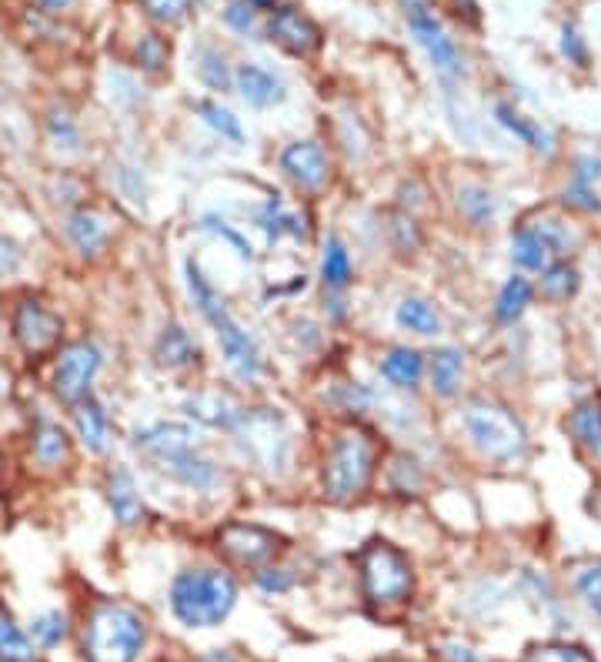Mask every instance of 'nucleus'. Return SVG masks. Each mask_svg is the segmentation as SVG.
I'll use <instances>...</instances> for the list:
<instances>
[{
  "mask_svg": "<svg viewBox=\"0 0 601 662\" xmlns=\"http://www.w3.org/2000/svg\"><path fill=\"white\" fill-rule=\"evenodd\" d=\"M385 445L368 426H345L337 429L327 455L321 462V488L324 499L334 506H355L371 492L378 468H381Z\"/></svg>",
  "mask_w": 601,
  "mask_h": 662,
  "instance_id": "obj_1",
  "label": "nucleus"
},
{
  "mask_svg": "<svg viewBox=\"0 0 601 662\" xmlns=\"http://www.w3.org/2000/svg\"><path fill=\"white\" fill-rule=\"evenodd\" d=\"M198 432L181 422H154L134 432V449L167 478L188 488H211L218 482V468L201 455Z\"/></svg>",
  "mask_w": 601,
  "mask_h": 662,
  "instance_id": "obj_2",
  "label": "nucleus"
},
{
  "mask_svg": "<svg viewBox=\"0 0 601 662\" xmlns=\"http://www.w3.org/2000/svg\"><path fill=\"white\" fill-rule=\"evenodd\" d=\"M188 291H191V298H194L201 318L214 328L218 345H221L224 362H227V368L234 372V378H241V382H247V385L257 382V375L265 372L261 352H257L254 339L234 321L227 301H224V298L218 295V288L201 275V268H198L194 258L188 262Z\"/></svg>",
  "mask_w": 601,
  "mask_h": 662,
  "instance_id": "obj_3",
  "label": "nucleus"
},
{
  "mask_svg": "<svg viewBox=\"0 0 601 662\" xmlns=\"http://www.w3.org/2000/svg\"><path fill=\"white\" fill-rule=\"evenodd\" d=\"M237 603V583L224 569H185L170 583V609L188 629L221 626Z\"/></svg>",
  "mask_w": 601,
  "mask_h": 662,
  "instance_id": "obj_4",
  "label": "nucleus"
},
{
  "mask_svg": "<svg viewBox=\"0 0 601 662\" xmlns=\"http://www.w3.org/2000/svg\"><path fill=\"white\" fill-rule=\"evenodd\" d=\"M147 642V622L124 603H98L84 619L80 649L88 662H137Z\"/></svg>",
  "mask_w": 601,
  "mask_h": 662,
  "instance_id": "obj_5",
  "label": "nucleus"
},
{
  "mask_svg": "<svg viewBox=\"0 0 601 662\" xmlns=\"http://www.w3.org/2000/svg\"><path fill=\"white\" fill-rule=\"evenodd\" d=\"M465 432L475 442V449L494 462V465H511L522 462L528 452V432L519 422L511 408L488 401V398H475L465 405Z\"/></svg>",
  "mask_w": 601,
  "mask_h": 662,
  "instance_id": "obj_6",
  "label": "nucleus"
},
{
  "mask_svg": "<svg viewBox=\"0 0 601 662\" xmlns=\"http://www.w3.org/2000/svg\"><path fill=\"white\" fill-rule=\"evenodd\" d=\"M361 593L375 609H398L414 596V569L411 559L388 539H371L358 552Z\"/></svg>",
  "mask_w": 601,
  "mask_h": 662,
  "instance_id": "obj_7",
  "label": "nucleus"
},
{
  "mask_svg": "<svg viewBox=\"0 0 601 662\" xmlns=\"http://www.w3.org/2000/svg\"><path fill=\"white\" fill-rule=\"evenodd\" d=\"M11 339L31 362L57 355L64 345V315L37 295H24L11 308Z\"/></svg>",
  "mask_w": 601,
  "mask_h": 662,
  "instance_id": "obj_8",
  "label": "nucleus"
},
{
  "mask_svg": "<svg viewBox=\"0 0 601 662\" xmlns=\"http://www.w3.org/2000/svg\"><path fill=\"white\" fill-rule=\"evenodd\" d=\"M575 234L565 221L545 214L538 221L519 224V231L511 234V258L519 262L525 272H545L555 262H568L575 252Z\"/></svg>",
  "mask_w": 601,
  "mask_h": 662,
  "instance_id": "obj_9",
  "label": "nucleus"
},
{
  "mask_svg": "<svg viewBox=\"0 0 601 662\" xmlns=\"http://www.w3.org/2000/svg\"><path fill=\"white\" fill-rule=\"evenodd\" d=\"M104 368V352L91 339H77L57 349L54 355V375L51 391L60 405L74 408L88 395H94V382Z\"/></svg>",
  "mask_w": 601,
  "mask_h": 662,
  "instance_id": "obj_10",
  "label": "nucleus"
},
{
  "mask_svg": "<svg viewBox=\"0 0 601 662\" xmlns=\"http://www.w3.org/2000/svg\"><path fill=\"white\" fill-rule=\"evenodd\" d=\"M404 18H408V27H411V37L418 41V47L427 54L432 67L442 74V77H465V57L458 51V44L442 31L435 11L427 0H404Z\"/></svg>",
  "mask_w": 601,
  "mask_h": 662,
  "instance_id": "obj_11",
  "label": "nucleus"
},
{
  "mask_svg": "<svg viewBox=\"0 0 601 662\" xmlns=\"http://www.w3.org/2000/svg\"><path fill=\"white\" fill-rule=\"evenodd\" d=\"M218 549L244 569H265L285 549V536L254 522H224L218 529Z\"/></svg>",
  "mask_w": 601,
  "mask_h": 662,
  "instance_id": "obj_12",
  "label": "nucleus"
},
{
  "mask_svg": "<svg viewBox=\"0 0 601 662\" xmlns=\"http://www.w3.org/2000/svg\"><path fill=\"white\" fill-rule=\"evenodd\" d=\"M281 172L298 191L318 195L331 181V157L318 141H294L281 151Z\"/></svg>",
  "mask_w": 601,
  "mask_h": 662,
  "instance_id": "obj_13",
  "label": "nucleus"
},
{
  "mask_svg": "<svg viewBox=\"0 0 601 662\" xmlns=\"http://www.w3.org/2000/svg\"><path fill=\"white\" fill-rule=\"evenodd\" d=\"M64 238L84 262H94V258L104 255V247L111 244V218L101 208L77 205L64 218Z\"/></svg>",
  "mask_w": 601,
  "mask_h": 662,
  "instance_id": "obj_14",
  "label": "nucleus"
},
{
  "mask_svg": "<svg viewBox=\"0 0 601 662\" xmlns=\"http://www.w3.org/2000/svg\"><path fill=\"white\" fill-rule=\"evenodd\" d=\"M565 429H568V439H571L578 459L594 475H601V395H591V398L578 401L568 411Z\"/></svg>",
  "mask_w": 601,
  "mask_h": 662,
  "instance_id": "obj_15",
  "label": "nucleus"
},
{
  "mask_svg": "<svg viewBox=\"0 0 601 662\" xmlns=\"http://www.w3.org/2000/svg\"><path fill=\"white\" fill-rule=\"evenodd\" d=\"M268 37H271L278 47H285L288 54H294V57H311V54H318L321 44H324L321 27H318L308 14H301L298 8H278V11L271 14Z\"/></svg>",
  "mask_w": 601,
  "mask_h": 662,
  "instance_id": "obj_16",
  "label": "nucleus"
},
{
  "mask_svg": "<svg viewBox=\"0 0 601 662\" xmlns=\"http://www.w3.org/2000/svg\"><path fill=\"white\" fill-rule=\"evenodd\" d=\"M74 462V439L70 432L54 422V419H41L31 432V465L41 475H57Z\"/></svg>",
  "mask_w": 601,
  "mask_h": 662,
  "instance_id": "obj_17",
  "label": "nucleus"
},
{
  "mask_svg": "<svg viewBox=\"0 0 601 662\" xmlns=\"http://www.w3.org/2000/svg\"><path fill=\"white\" fill-rule=\"evenodd\" d=\"M234 88L257 111H268V108H275V104H281L288 98L285 80L275 70L261 67V64H241L237 74H234Z\"/></svg>",
  "mask_w": 601,
  "mask_h": 662,
  "instance_id": "obj_18",
  "label": "nucleus"
},
{
  "mask_svg": "<svg viewBox=\"0 0 601 662\" xmlns=\"http://www.w3.org/2000/svg\"><path fill=\"white\" fill-rule=\"evenodd\" d=\"M70 422H74V432H77L80 445L88 449L91 455H104L111 449V416H108V408L101 405V398L88 395L84 401H77L70 408Z\"/></svg>",
  "mask_w": 601,
  "mask_h": 662,
  "instance_id": "obj_19",
  "label": "nucleus"
},
{
  "mask_svg": "<svg viewBox=\"0 0 601 662\" xmlns=\"http://www.w3.org/2000/svg\"><path fill=\"white\" fill-rule=\"evenodd\" d=\"M104 495H108L111 516L118 519L121 529H131V526H137L144 519V503H141V492H137V482H134L131 468H124V465L108 468Z\"/></svg>",
  "mask_w": 601,
  "mask_h": 662,
  "instance_id": "obj_20",
  "label": "nucleus"
},
{
  "mask_svg": "<svg viewBox=\"0 0 601 662\" xmlns=\"http://www.w3.org/2000/svg\"><path fill=\"white\" fill-rule=\"evenodd\" d=\"M154 355L164 368L181 372V368H194L201 362V345L194 342V335L181 324H167L160 331V339L154 345Z\"/></svg>",
  "mask_w": 601,
  "mask_h": 662,
  "instance_id": "obj_21",
  "label": "nucleus"
},
{
  "mask_svg": "<svg viewBox=\"0 0 601 662\" xmlns=\"http://www.w3.org/2000/svg\"><path fill=\"white\" fill-rule=\"evenodd\" d=\"M381 375L401 388V391H411L421 385V375H424V355L418 349H408V345H398L391 349L385 358H381Z\"/></svg>",
  "mask_w": 601,
  "mask_h": 662,
  "instance_id": "obj_22",
  "label": "nucleus"
},
{
  "mask_svg": "<svg viewBox=\"0 0 601 662\" xmlns=\"http://www.w3.org/2000/svg\"><path fill=\"white\" fill-rule=\"evenodd\" d=\"M394 318H398V324H401L404 331H414V335H421V339L442 335V315H438V308H435L432 301L418 298V295L401 298Z\"/></svg>",
  "mask_w": 601,
  "mask_h": 662,
  "instance_id": "obj_23",
  "label": "nucleus"
},
{
  "mask_svg": "<svg viewBox=\"0 0 601 662\" xmlns=\"http://www.w3.org/2000/svg\"><path fill=\"white\" fill-rule=\"evenodd\" d=\"M427 375H432V391L438 398H455L465 375V355L458 349H438L427 362Z\"/></svg>",
  "mask_w": 601,
  "mask_h": 662,
  "instance_id": "obj_24",
  "label": "nucleus"
},
{
  "mask_svg": "<svg viewBox=\"0 0 601 662\" xmlns=\"http://www.w3.org/2000/svg\"><path fill=\"white\" fill-rule=\"evenodd\" d=\"M257 228L265 231L268 244H278L285 234L308 241V228H304V221H301L294 211H288L281 198H271L261 211H257Z\"/></svg>",
  "mask_w": 601,
  "mask_h": 662,
  "instance_id": "obj_25",
  "label": "nucleus"
},
{
  "mask_svg": "<svg viewBox=\"0 0 601 662\" xmlns=\"http://www.w3.org/2000/svg\"><path fill=\"white\" fill-rule=\"evenodd\" d=\"M352 275H355V268H352V255H348L345 241H341L337 234H331L324 241V258H321V282H324V288L327 291H345L352 285Z\"/></svg>",
  "mask_w": 601,
  "mask_h": 662,
  "instance_id": "obj_26",
  "label": "nucleus"
},
{
  "mask_svg": "<svg viewBox=\"0 0 601 662\" xmlns=\"http://www.w3.org/2000/svg\"><path fill=\"white\" fill-rule=\"evenodd\" d=\"M44 131H47V141L57 147V151H80V124L74 118V111L64 104V101H54L44 114Z\"/></svg>",
  "mask_w": 601,
  "mask_h": 662,
  "instance_id": "obj_27",
  "label": "nucleus"
},
{
  "mask_svg": "<svg viewBox=\"0 0 601 662\" xmlns=\"http://www.w3.org/2000/svg\"><path fill=\"white\" fill-rule=\"evenodd\" d=\"M532 285L522 278V275H514V278H508L504 282V288L498 291V301H494V318L501 321V324H514L519 321L525 311H528V305H532Z\"/></svg>",
  "mask_w": 601,
  "mask_h": 662,
  "instance_id": "obj_28",
  "label": "nucleus"
},
{
  "mask_svg": "<svg viewBox=\"0 0 601 662\" xmlns=\"http://www.w3.org/2000/svg\"><path fill=\"white\" fill-rule=\"evenodd\" d=\"M581 288V275L571 262H555L552 268L542 272V295L548 301H568Z\"/></svg>",
  "mask_w": 601,
  "mask_h": 662,
  "instance_id": "obj_29",
  "label": "nucleus"
},
{
  "mask_svg": "<svg viewBox=\"0 0 601 662\" xmlns=\"http://www.w3.org/2000/svg\"><path fill=\"white\" fill-rule=\"evenodd\" d=\"M34 655L31 636L11 616H0V662H34Z\"/></svg>",
  "mask_w": 601,
  "mask_h": 662,
  "instance_id": "obj_30",
  "label": "nucleus"
},
{
  "mask_svg": "<svg viewBox=\"0 0 601 662\" xmlns=\"http://www.w3.org/2000/svg\"><path fill=\"white\" fill-rule=\"evenodd\" d=\"M494 118H498V124H504L511 134H519L528 147H535V151H548V144H545V131H542L538 124L525 121V118H522L519 111H514V108L498 104V108H494Z\"/></svg>",
  "mask_w": 601,
  "mask_h": 662,
  "instance_id": "obj_31",
  "label": "nucleus"
},
{
  "mask_svg": "<svg viewBox=\"0 0 601 662\" xmlns=\"http://www.w3.org/2000/svg\"><path fill=\"white\" fill-rule=\"evenodd\" d=\"M194 111L204 118V124H208L211 131H218V134H221V137H227L231 144H241V141H244L241 121H237L231 111H224L221 104H214V101H198V104H194Z\"/></svg>",
  "mask_w": 601,
  "mask_h": 662,
  "instance_id": "obj_32",
  "label": "nucleus"
},
{
  "mask_svg": "<svg viewBox=\"0 0 601 662\" xmlns=\"http://www.w3.org/2000/svg\"><path fill=\"white\" fill-rule=\"evenodd\" d=\"M198 77L211 91H227L231 88V74H227V60L221 51L214 47H201L198 51Z\"/></svg>",
  "mask_w": 601,
  "mask_h": 662,
  "instance_id": "obj_33",
  "label": "nucleus"
},
{
  "mask_svg": "<svg viewBox=\"0 0 601 662\" xmlns=\"http://www.w3.org/2000/svg\"><path fill=\"white\" fill-rule=\"evenodd\" d=\"M134 57H137L141 70H147V74H164L167 57H170V47H167V41H164L160 34H144V37L137 41V47H134Z\"/></svg>",
  "mask_w": 601,
  "mask_h": 662,
  "instance_id": "obj_34",
  "label": "nucleus"
},
{
  "mask_svg": "<svg viewBox=\"0 0 601 662\" xmlns=\"http://www.w3.org/2000/svg\"><path fill=\"white\" fill-rule=\"evenodd\" d=\"M31 639L41 649H54L67 639V616L64 613H44L31 622Z\"/></svg>",
  "mask_w": 601,
  "mask_h": 662,
  "instance_id": "obj_35",
  "label": "nucleus"
},
{
  "mask_svg": "<svg viewBox=\"0 0 601 662\" xmlns=\"http://www.w3.org/2000/svg\"><path fill=\"white\" fill-rule=\"evenodd\" d=\"M525 662H594L581 646H568V642H545V646H532Z\"/></svg>",
  "mask_w": 601,
  "mask_h": 662,
  "instance_id": "obj_36",
  "label": "nucleus"
},
{
  "mask_svg": "<svg viewBox=\"0 0 601 662\" xmlns=\"http://www.w3.org/2000/svg\"><path fill=\"white\" fill-rule=\"evenodd\" d=\"M458 208L465 211L471 224H488L494 218V198L485 188H465L458 195Z\"/></svg>",
  "mask_w": 601,
  "mask_h": 662,
  "instance_id": "obj_37",
  "label": "nucleus"
},
{
  "mask_svg": "<svg viewBox=\"0 0 601 662\" xmlns=\"http://www.w3.org/2000/svg\"><path fill=\"white\" fill-rule=\"evenodd\" d=\"M24 262H27V255H24L21 241H14L11 234H0V285L21 278Z\"/></svg>",
  "mask_w": 601,
  "mask_h": 662,
  "instance_id": "obj_38",
  "label": "nucleus"
},
{
  "mask_svg": "<svg viewBox=\"0 0 601 662\" xmlns=\"http://www.w3.org/2000/svg\"><path fill=\"white\" fill-rule=\"evenodd\" d=\"M141 8L157 24H181L191 14V0H141Z\"/></svg>",
  "mask_w": 601,
  "mask_h": 662,
  "instance_id": "obj_39",
  "label": "nucleus"
},
{
  "mask_svg": "<svg viewBox=\"0 0 601 662\" xmlns=\"http://www.w3.org/2000/svg\"><path fill=\"white\" fill-rule=\"evenodd\" d=\"M561 201L575 211H585V214H601V198L594 191V185H581V181H571L565 191H561Z\"/></svg>",
  "mask_w": 601,
  "mask_h": 662,
  "instance_id": "obj_40",
  "label": "nucleus"
},
{
  "mask_svg": "<svg viewBox=\"0 0 601 662\" xmlns=\"http://www.w3.org/2000/svg\"><path fill=\"white\" fill-rule=\"evenodd\" d=\"M575 586H578L581 599L588 603V609H594V613L601 616V562L581 569L578 578H575Z\"/></svg>",
  "mask_w": 601,
  "mask_h": 662,
  "instance_id": "obj_41",
  "label": "nucleus"
},
{
  "mask_svg": "<svg viewBox=\"0 0 601 662\" xmlns=\"http://www.w3.org/2000/svg\"><path fill=\"white\" fill-rule=\"evenodd\" d=\"M201 231H214V234H221L227 244H234V252L244 258V262H254V252H251V244H247V238L244 234H237L227 221H218V218H204L201 224H198Z\"/></svg>",
  "mask_w": 601,
  "mask_h": 662,
  "instance_id": "obj_42",
  "label": "nucleus"
},
{
  "mask_svg": "<svg viewBox=\"0 0 601 662\" xmlns=\"http://www.w3.org/2000/svg\"><path fill=\"white\" fill-rule=\"evenodd\" d=\"M224 21L237 31V34H251L254 31V11L244 4V0H231L224 8Z\"/></svg>",
  "mask_w": 601,
  "mask_h": 662,
  "instance_id": "obj_43",
  "label": "nucleus"
},
{
  "mask_svg": "<svg viewBox=\"0 0 601 662\" xmlns=\"http://www.w3.org/2000/svg\"><path fill=\"white\" fill-rule=\"evenodd\" d=\"M391 231H394V234H401V241H398L401 252H414V247L421 244L418 224H414L408 214H394V218H391Z\"/></svg>",
  "mask_w": 601,
  "mask_h": 662,
  "instance_id": "obj_44",
  "label": "nucleus"
},
{
  "mask_svg": "<svg viewBox=\"0 0 601 662\" xmlns=\"http://www.w3.org/2000/svg\"><path fill=\"white\" fill-rule=\"evenodd\" d=\"M561 51H565V57H568V60H575L578 67H585V64H588V47L581 44V37H578V31H575V27H565V31H561Z\"/></svg>",
  "mask_w": 601,
  "mask_h": 662,
  "instance_id": "obj_45",
  "label": "nucleus"
},
{
  "mask_svg": "<svg viewBox=\"0 0 601 662\" xmlns=\"http://www.w3.org/2000/svg\"><path fill=\"white\" fill-rule=\"evenodd\" d=\"M257 586L268 593H285L291 589V578L285 575V569H257Z\"/></svg>",
  "mask_w": 601,
  "mask_h": 662,
  "instance_id": "obj_46",
  "label": "nucleus"
},
{
  "mask_svg": "<svg viewBox=\"0 0 601 662\" xmlns=\"http://www.w3.org/2000/svg\"><path fill=\"white\" fill-rule=\"evenodd\" d=\"M575 181H581V185H594L598 178H601V161L594 157V154H585V157H578V164H575Z\"/></svg>",
  "mask_w": 601,
  "mask_h": 662,
  "instance_id": "obj_47",
  "label": "nucleus"
},
{
  "mask_svg": "<svg viewBox=\"0 0 601 662\" xmlns=\"http://www.w3.org/2000/svg\"><path fill=\"white\" fill-rule=\"evenodd\" d=\"M445 4H448V11H452L455 18H465V21H471V24L481 21L478 0H445Z\"/></svg>",
  "mask_w": 601,
  "mask_h": 662,
  "instance_id": "obj_48",
  "label": "nucleus"
},
{
  "mask_svg": "<svg viewBox=\"0 0 601 662\" xmlns=\"http://www.w3.org/2000/svg\"><path fill=\"white\" fill-rule=\"evenodd\" d=\"M37 4H44L47 11H67L70 4H77V0H37Z\"/></svg>",
  "mask_w": 601,
  "mask_h": 662,
  "instance_id": "obj_49",
  "label": "nucleus"
},
{
  "mask_svg": "<svg viewBox=\"0 0 601 662\" xmlns=\"http://www.w3.org/2000/svg\"><path fill=\"white\" fill-rule=\"evenodd\" d=\"M194 662H237V659L227 655V652H208V655H198Z\"/></svg>",
  "mask_w": 601,
  "mask_h": 662,
  "instance_id": "obj_50",
  "label": "nucleus"
},
{
  "mask_svg": "<svg viewBox=\"0 0 601 662\" xmlns=\"http://www.w3.org/2000/svg\"><path fill=\"white\" fill-rule=\"evenodd\" d=\"M244 4L251 8V11H271L278 0H244Z\"/></svg>",
  "mask_w": 601,
  "mask_h": 662,
  "instance_id": "obj_51",
  "label": "nucleus"
},
{
  "mask_svg": "<svg viewBox=\"0 0 601 662\" xmlns=\"http://www.w3.org/2000/svg\"><path fill=\"white\" fill-rule=\"evenodd\" d=\"M0 395H4V391H0Z\"/></svg>",
  "mask_w": 601,
  "mask_h": 662,
  "instance_id": "obj_52",
  "label": "nucleus"
}]
</instances>
